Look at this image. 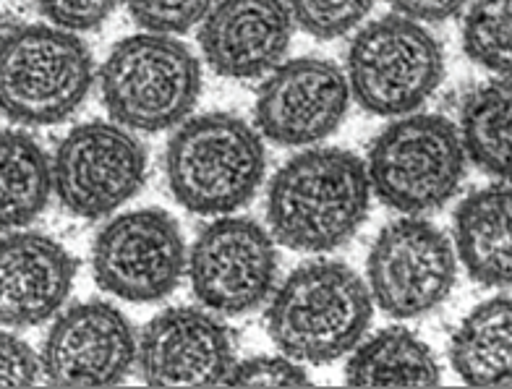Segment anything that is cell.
Instances as JSON below:
<instances>
[{
	"label": "cell",
	"instance_id": "obj_19",
	"mask_svg": "<svg viewBox=\"0 0 512 389\" xmlns=\"http://www.w3.org/2000/svg\"><path fill=\"white\" fill-rule=\"evenodd\" d=\"M345 382L351 387H439L442 369L432 348L411 329L387 327L361 340L348 358Z\"/></svg>",
	"mask_w": 512,
	"mask_h": 389
},
{
	"label": "cell",
	"instance_id": "obj_11",
	"mask_svg": "<svg viewBox=\"0 0 512 389\" xmlns=\"http://www.w3.org/2000/svg\"><path fill=\"white\" fill-rule=\"evenodd\" d=\"M189 277L204 309L228 316L254 311L275 293V235L246 217H220L191 246Z\"/></svg>",
	"mask_w": 512,
	"mask_h": 389
},
{
	"label": "cell",
	"instance_id": "obj_23",
	"mask_svg": "<svg viewBox=\"0 0 512 389\" xmlns=\"http://www.w3.org/2000/svg\"><path fill=\"white\" fill-rule=\"evenodd\" d=\"M298 27L319 40L353 32L374 8V0H285Z\"/></svg>",
	"mask_w": 512,
	"mask_h": 389
},
{
	"label": "cell",
	"instance_id": "obj_18",
	"mask_svg": "<svg viewBox=\"0 0 512 389\" xmlns=\"http://www.w3.org/2000/svg\"><path fill=\"white\" fill-rule=\"evenodd\" d=\"M450 361L471 387H512V296L489 298L465 316Z\"/></svg>",
	"mask_w": 512,
	"mask_h": 389
},
{
	"label": "cell",
	"instance_id": "obj_17",
	"mask_svg": "<svg viewBox=\"0 0 512 389\" xmlns=\"http://www.w3.org/2000/svg\"><path fill=\"white\" fill-rule=\"evenodd\" d=\"M455 251L468 275L489 288H512V183L479 188L455 212Z\"/></svg>",
	"mask_w": 512,
	"mask_h": 389
},
{
	"label": "cell",
	"instance_id": "obj_8",
	"mask_svg": "<svg viewBox=\"0 0 512 389\" xmlns=\"http://www.w3.org/2000/svg\"><path fill=\"white\" fill-rule=\"evenodd\" d=\"M458 256L442 230L421 217L384 225L366 259L374 303L395 319H413L445 303L455 288Z\"/></svg>",
	"mask_w": 512,
	"mask_h": 389
},
{
	"label": "cell",
	"instance_id": "obj_16",
	"mask_svg": "<svg viewBox=\"0 0 512 389\" xmlns=\"http://www.w3.org/2000/svg\"><path fill=\"white\" fill-rule=\"evenodd\" d=\"M76 259L40 233H6L0 246V319L6 327H37L61 311L74 288Z\"/></svg>",
	"mask_w": 512,
	"mask_h": 389
},
{
	"label": "cell",
	"instance_id": "obj_21",
	"mask_svg": "<svg viewBox=\"0 0 512 389\" xmlns=\"http://www.w3.org/2000/svg\"><path fill=\"white\" fill-rule=\"evenodd\" d=\"M55 191L53 162L24 131H3L0 144V225L21 230L45 212Z\"/></svg>",
	"mask_w": 512,
	"mask_h": 389
},
{
	"label": "cell",
	"instance_id": "obj_4",
	"mask_svg": "<svg viewBox=\"0 0 512 389\" xmlns=\"http://www.w3.org/2000/svg\"><path fill=\"white\" fill-rule=\"evenodd\" d=\"M202 92V66L170 34L144 32L110 50L100 68V97L115 123L131 131L181 126Z\"/></svg>",
	"mask_w": 512,
	"mask_h": 389
},
{
	"label": "cell",
	"instance_id": "obj_22",
	"mask_svg": "<svg viewBox=\"0 0 512 389\" xmlns=\"http://www.w3.org/2000/svg\"><path fill=\"white\" fill-rule=\"evenodd\" d=\"M463 47L476 66L512 76V0H473L463 21Z\"/></svg>",
	"mask_w": 512,
	"mask_h": 389
},
{
	"label": "cell",
	"instance_id": "obj_26",
	"mask_svg": "<svg viewBox=\"0 0 512 389\" xmlns=\"http://www.w3.org/2000/svg\"><path fill=\"white\" fill-rule=\"evenodd\" d=\"M42 376H45V369H42V356H37V350L14 332H3L0 337V384L3 389L34 387Z\"/></svg>",
	"mask_w": 512,
	"mask_h": 389
},
{
	"label": "cell",
	"instance_id": "obj_6",
	"mask_svg": "<svg viewBox=\"0 0 512 389\" xmlns=\"http://www.w3.org/2000/svg\"><path fill=\"white\" fill-rule=\"evenodd\" d=\"M460 131L442 115H405L374 139L369 178L379 202L403 215L445 207L465 175Z\"/></svg>",
	"mask_w": 512,
	"mask_h": 389
},
{
	"label": "cell",
	"instance_id": "obj_1",
	"mask_svg": "<svg viewBox=\"0 0 512 389\" xmlns=\"http://www.w3.org/2000/svg\"><path fill=\"white\" fill-rule=\"evenodd\" d=\"M369 168L348 149H306L277 170L267 191L275 241L322 254L351 241L371 202Z\"/></svg>",
	"mask_w": 512,
	"mask_h": 389
},
{
	"label": "cell",
	"instance_id": "obj_13",
	"mask_svg": "<svg viewBox=\"0 0 512 389\" xmlns=\"http://www.w3.org/2000/svg\"><path fill=\"white\" fill-rule=\"evenodd\" d=\"M348 76L322 58L280 63L256 94V126L264 139L283 147H306L327 139L351 105Z\"/></svg>",
	"mask_w": 512,
	"mask_h": 389
},
{
	"label": "cell",
	"instance_id": "obj_27",
	"mask_svg": "<svg viewBox=\"0 0 512 389\" xmlns=\"http://www.w3.org/2000/svg\"><path fill=\"white\" fill-rule=\"evenodd\" d=\"M118 3L121 0H37V8L45 19L53 21V27L87 32L108 21Z\"/></svg>",
	"mask_w": 512,
	"mask_h": 389
},
{
	"label": "cell",
	"instance_id": "obj_12",
	"mask_svg": "<svg viewBox=\"0 0 512 389\" xmlns=\"http://www.w3.org/2000/svg\"><path fill=\"white\" fill-rule=\"evenodd\" d=\"M139 358L134 329L105 301L76 303L50 327L42 348L45 382L53 387H115Z\"/></svg>",
	"mask_w": 512,
	"mask_h": 389
},
{
	"label": "cell",
	"instance_id": "obj_9",
	"mask_svg": "<svg viewBox=\"0 0 512 389\" xmlns=\"http://www.w3.org/2000/svg\"><path fill=\"white\" fill-rule=\"evenodd\" d=\"M53 178L71 215L100 220L139 194L147 181V152L121 123H81L55 149Z\"/></svg>",
	"mask_w": 512,
	"mask_h": 389
},
{
	"label": "cell",
	"instance_id": "obj_10",
	"mask_svg": "<svg viewBox=\"0 0 512 389\" xmlns=\"http://www.w3.org/2000/svg\"><path fill=\"white\" fill-rule=\"evenodd\" d=\"M189 256L178 222L162 209L115 217L92 246L95 280L105 293L131 303L170 296L181 285Z\"/></svg>",
	"mask_w": 512,
	"mask_h": 389
},
{
	"label": "cell",
	"instance_id": "obj_28",
	"mask_svg": "<svg viewBox=\"0 0 512 389\" xmlns=\"http://www.w3.org/2000/svg\"><path fill=\"white\" fill-rule=\"evenodd\" d=\"M398 14L413 21H447L458 16L468 0H390Z\"/></svg>",
	"mask_w": 512,
	"mask_h": 389
},
{
	"label": "cell",
	"instance_id": "obj_14",
	"mask_svg": "<svg viewBox=\"0 0 512 389\" xmlns=\"http://www.w3.org/2000/svg\"><path fill=\"white\" fill-rule=\"evenodd\" d=\"M207 311L176 306L144 327L136 361L149 387H217L228 382L236 366V345L230 329Z\"/></svg>",
	"mask_w": 512,
	"mask_h": 389
},
{
	"label": "cell",
	"instance_id": "obj_7",
	"mask_svg": "<svg viewBox=\"0 0 512 389\" xmlns=\"http://www.w3.org/2000/svg\"><path fill=\"white\" fill-rule=\"evenodd\" d=\"M353 100L374 115H408L421 108L445 76L442 45L403 14L366 24L348 47Z\"/></svg>",
	"mask_w": 512,
	"mask_h": 389
},
{
	"label": "cell",
	"instance_id": "obj_24",
	"mask_svg": "<svg viewBox=\"0 0 512 389\" xmlns=\"http://www.w3.org/2000/svg\"><path fill=\"white\" fill-rule=\"evenodd\" d=\"M217 0H126L128 14L147 32L181 34L202 24Z\"/></svg>",
	"mask_w": 512,
	"mask_h": 389
},
{
	"label": "cell",
	"instance_id": "obj_3",
	"mask_svg": "<svg viewBox=\"0 0 512 389\" xmlns=\"http://www.w3.org/2000/svg\"><path fill=\"white\" fill-rule=\"evenodd\" d=\"M267 170L264 139L228 113H207L178 126L165 152L170 194L194 215H228L256 194Z\"/></svg>",
	"mask_w": 512,
	"mask_h": 389
},
{
	"label": "cell",
	"instance_id": "obj_5",
	"mask_svg": "<svg viewBox=\"0 0 512 389\" xmlns=\"http://www.w3.org/2000/svg\"><path fill=\"white\" fill-rule=\"evenodd\" d=\"M95 79L89 47L74 32L48 24L8 29L0 50L3 113L24 126L66 121L87 100Z\"/></svg>",
	"mask_w": 512,
	"mask_h": 389
},
{
	"label": "cell",
	"instance_id": "obj_25",
	"mask_svg": "<svg viewBox=\"0 0 512 389\" xmlns=\"http://www.w3.org/2000/svg\"><path fill=\"white\" fill-rule=\"evenodd\" d=\"M228 387H311L301 361L290 356H256L233 366Z\"/></svg>",
	"mask_w": 512,
	"mask_h": 389
},
{
	"label": "cell",
	"instance_id": "obj_2",
	"mask_svg": "<svg viewBox=\"0 0 512 389\" xmlns=\"http://www.w3.org/2000/svg\"><path fill=\"white\" fill-rule=\"evenodd\" d=\"M374 314L369 282L343 262L301 264L272 293L267 332L285 356L330 363L364 340Z\"/></svg>",
	"mask_w": 512,
	"mask_h": 389
},
{
	"label": "cell",
	"instance_id": "obj_20",
	"mask_svg": "<svg viewBox=\"0 0 512 389\" xmlns=\"http://www.w3.org/2000/svg\"><path fill=\"white\" fill-rule=\"evenodd\" d=\"M460 139L476 168L512 183V76L489 81L465 97Z\"/></svg>",
	"mask_w": 512,
	"mask_h": 389
},
{
	"label": "cell",
	"instance_id": "obj_15",
	"mask_svg": "<svg viewBox=\"0 0 512 389\" xmlns=\"http://www.w3.org/2000/svg\"><path fill=\"white\" fill-rule=\"evenodd\" d=\"M285 0H217L199 29L207 66L228 79L272 74L293 40Z\"/></svg>",
	"mask_w": 512,
	"mask_h": 389
}]
</instances>
